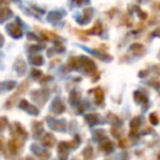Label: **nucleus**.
Wrapping results in <instances>:
<instances>
[]
</instances>
